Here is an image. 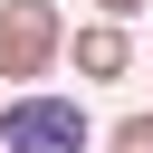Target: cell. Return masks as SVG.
<instances>
[{"label": "cell", "instance_id": "cell-2", "mask_svg": "<svg viewBox=\"0 0 153 153\" xmlns=\"http://www.w3.org/2000/svg\"><path fill=\"white\" fill-rule=\"evenodd\" d=\"M67 10L57 0H0V76L10 86H38L57 57H67Z\"/></svg>", "mask_w": 153, "mask_h": 153}, {"label": "cell", "instance_id": "cell-4", "mask_svg": "<svg viewBox=\"0 0 153 153\" xmlns=\"http://www.w3.org/2000/svg\"><path fill=\"white\" fill-rule=\"evenodd\" d=\"M105 153H153V115H115L105 124Z\"/></svg>", "mask_w": 153, "mask_h": 153}, {"label": "cell", "instance_id": "cell-5", "mask_svg": "<svg viewBox=\"0 0 153 153\" xmlns=\"http://www.w3.org/2000/svg\"><path fill=\"white\" fill-rule=\"evenodd\" d=\"M153 0H96V19H143Z\"/></svg>", "mask_w": 153, "mask_h": 153}, {"label": "cell", "instance_id": "cell-1", "mask_svg": "<svg viewBox=\"0 0 153 153\" xmlns=\"http://www.w3.org/2000/svg\"><path fill=\"white\" fill-rule=\"evenodd\" d=\"M96 115L76 96H48V86H19L0 105V153H96Z\"/></svg>", "mask_w": 153, "mask_h": 153}, {"label": "cell", "instance_id": "cell-3", "mask_svg": "<svg viewBox=\"0 0 153 153\" xmlns=\"http://www.w3.org/2000/svg\"><path fill=\"white\" fill-rule=\"evenodd\" d=\"M67 57H76L86 86H115V76H134V29H124V19H76Z\"/></svg>", "mask_w": 153, "mask_h": 153}]
</instances>
